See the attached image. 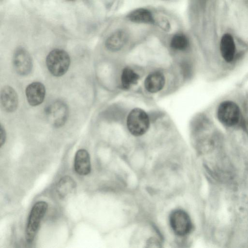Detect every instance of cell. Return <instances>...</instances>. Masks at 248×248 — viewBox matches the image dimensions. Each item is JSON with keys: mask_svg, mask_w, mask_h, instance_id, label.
<instances>
[{"mask_svg": "<svg viewBox=\"0 0 248 248\" xmlns=\"http://www.w3.org/2000/svg\"><path fill=\"white\" fill-rule=\"evenodd\" d=\"M70 59L63 50L55 49L50 51L46 58V64L50 73L54 76L63 75L68 70Z\"/></svg>", "mask_w": 248, "mask_h": 248, "instance_id": "6da1fadb", "label": "cell"}, {"mask_svg": "<svg viewBox=\"0 0 248 248\" xmlns=\"http://www.w3.org/2000/svg\"><path fill=\"white\" fill-rule=\"evenodd\" d=\"M47 208V203L44 201L37 202L32 207L26 229V239L28 243H31L33 241Z\"/></svg>", "mask_w": 248, "mask_h": 248, "instance_id": "7a4b0ae2", "label": "cell"}, {"mask_svg": "<svg viewBox=\"0 0 248 248\" xmlns=\"http://www.w3.org/2000/svg\"><path fill=\"white\" fill-rule=\"evenodd\" d=\"M217 117L224 125L232 127L238 124L240 120V111L238 105L232 101L221 102L217 109Z\"/></svg>", "mask_w": 248, "mask_h": 248, "instance_id": "3957f363", "label": "cell"}, {"mask_svg": "<svg viewBox=\"0 0 248 248\" xmlns=\"http://www.w3.org/2000/svg\"><path fill=\"white\" fill-rule=\"evenodd\" d=\"M149 119L146 113L140 108H135L129 113L127 126L133 135L139 136L144 134L149 127Z\"/></svg>", "mask_w": 248, "mask_h": 248, "instance_id": "277c9868", "label": "cell"}, {"mask_svg": "<svg viewBox=\"0 0 248 248\" xmlns=\"http://www.w3.org/2000/svg\"><path fill=\"white\" fill-rule=\"evenodd\" d=\"M45 112L48 122L55 127L64 125L68 117V107L62 101H56L49 105Z\"/></svg>", "mask_w": 248, "mask_h": 248, "instance_id": "5b68a950", "label": "cell"}, {"mask_svg": "<svg viewBox=\"0 0 248 248\" xmlns=\"http://www.w3.org/2000/svg\"><path fill=\"white\" fill-rule=\"evenodd\" d=\"M170 223L173 232L178 236L186 235L192 228V223L188 215L182 210H174L170 214Z\"/></svg>", "mask_w": 248, "mask_h": 248, "instance_id": "8992f818", "label": "cell"}, {"mask_svg": "<svg viewBox=\"0 0 248 248\" xmlns=\"http://www.w3.org/2000/svg\"><path fill=\"white\" fill-rule=\"evenodd\" d=\"M13 64L16 72L20 75H28L32 67L31 58L29 52L24 48H18L13 56Z\"/></svg>", "mask_w": 248, "mask_h": 248, "instance_id": "52a82bcc", "label": "cell"}, {"mask_svg": "<svg viewBox=\"0 0 248 248\" xmlns=\"http://www.w3.org/2000/svg\"><path fill=\"white\" fill-rule=\"evenodd\" d=\"M45 94V87L41 82H32L26 89L27 99L30 105L32 106L41 104L44 100Z\"/></svg>", "mask_w": 248, "mask_h": 248, "instance_id": "ba28073f", "label": "cell"}, {"mask_svg": "<svg viewBox=\"0 0 248 248\" xmlns=\"http://www.w3.org/2000/svg\"><path fill=\"white\" fill-rule=\"evenodd\" d=\"M0 102L6 112L15 111L18 106V97L16 92L9 86H4L0 92Z\"/></svg>", "mask_w": 248, "mask_h": 248, "instance_id": "9c48e42d", "label": "cell"}, {"mask_svg": "<svg viewBox=\"0 0 248 248\" xmlns=\"http://www.w3.org/2000/svg\"><path fill=\"white\" fill-rule=\"evenodd\" d=\"M220 51L222 58L226 62H231L234 60L236 46L233 38L231 34L225 33L221 37Z\"/></svg>", "mask_w": 248, "mask_h": 248, "instance_id": "30bf717a", "label": "cell"}, {"mask_svg": "<svg viewBox=\"0 0 248 248\" xmlns=\"http://www.w3.org/2000/svg\"><path fill=\"white\" fill-rule=\"evenodd\" d=\"M74 168L77 173L80 175H86L91 170L90 155L87 150H78L75 156Z\"/></svg>", "mask_w": 248, "mask_h": 248, "instance_id": "8fae6325", "label": "cell"}, {"mask_svg": "<svg viewBox=\"0 0 248 248\" xmlns=\"http://www.w3.org/2000/svg\"><path fill=\"white\" fill-rule=\"evenodd\" d=\"M127 39L128 35L125 31L118 30L108 38L106 41V46L110 51H117L123 47Z\"/></svg>", "mask_w": 248, "mask_h": 248, "instance_id": "7c38bea8", "label": "cell"}, {"mask_svg": "<svg viewBox=\"0 0 248 248\" xmlns=\"http://www.w3.org/2000/svg\"><path fill=\"white\" fill-rule=\"evenodd\" d=\"M165 79L164 75L158 72L149 75L144 81L145 88L151 93H157L163 88Z\"/></svg>", "mask_w": 248, "mask_h": 248, "instance_id": "4fadbf2b", "label": "cell"}, {"mask_svg": "<svg viewBox=\"0 0 248 248\" xmlns=\"http://www.w3.org/2000/svg\"><path fill=\"white\" fill-rule=\"evenodd\" d=\"M127 18L131 21L137 23H155V18L151 12L144 8L133 11L128 15Z\"/></svg>", "mask_w": 248, "mask_h": 248, "instance_id": "5bb4252c", "label": "cell"}, {"mask_svg": "<svg viewBox=\"0 0 248 248\" xmlns=\"http://www.w3.org/2000/svg\"><path fill=\"white\" fill-rule=\"evenodd\" d=\"M76 183L70 176H65L59 180L57 186V192L59 196L63 198L71 194L76 188Z\"/></svg>", "mask_w": 248, "mask_h": 248, "instance_id": "9a60e30c", "label": "cell"}, {"mask_svg": "<svg viewBox=\"0 0 248 248\" xmlns=\"http://www.w3.org/2000/svg\"><path fill=\"white\" fill-rule=\"evenodd\" d=\"M138 79V75L131 68H125L123 70L121 75V83L124 88H130L136 84Z\"/></svg>", "mask_w": 248, "mask_h": 248, "instance_id": "2e32d148", "label": "cell"}, {"mask_svg": "<svg viewBox=\"0 0 248 248\" xmlns=\"http://www.w3.org/2000/svg\"><path fill=\"white\" fill-rule=\"evenodd\" d=\"M188 43V40L185 35L177 34L171 38L170 46L174 49L183 50L187 47Z\"/></svg>", "mask_w": 248, "mask_h": 248, "instance_id": "e0dca14e", "label": "cell"}, {"mask_svg": "<svg viewBox=\"0 0 248 248\" xmlns=\"http://www.w3.org/2000/svg\"><path fill=\"white\" fill-rule=\"evenodd\" d=\"M155 23L164 31H168L170 30V25L169 21L165 17L159 16L157 19H155Z\"/></svg>", "mask_w": 248, "mask_h": 248, "instance_id": "ac0fdd59", "label": "cell"}, {"mask_svg": "<svg viewBox=\"0 0 248 248\" xmlns=\"http://www.w3.org/2000/svg\"><path fill=\"white\" fill-rule=\"evenodd\" d=\"M6 139V134L4 129L1 126L0 130V144L1 146L4 143Z\"/></svg>", "mask_w": 248, "mask_h": 248, "instance_id": "d6986e66", "label": "cell"}]
</instances>
